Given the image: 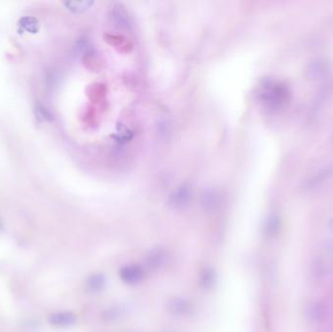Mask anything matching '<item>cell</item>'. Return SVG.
I'll return each mask as SVG.
<instances>
[{
	"mask_svg": "<svg viewBox=\"0 0 333 332\" xmlns=\"http://www.w3.org/2000/svg\"><path fill=\"white\" fill-rule=\"evenodd\" d=\"M48 322L56 327H68L76 323L77 317L72 312H57L49 316Z\"/></svg>",
	"mask_w": 333,
	"mask_h": 332,
	"instance_id": "cell-6",
	"label": "cell"
},
{
	"mask_svg": "<svg viewBox=\"0 0 333 332\" xmlns=\"http://www.w3.org/2000/svg\"><path fill=\"white\" fill-rule=\"evenodd\" d=\"M92 4H93V2H90V1H67V2H64V5L66 6V8L73 12H83V11L87 10Z\"/></svg>",
	"mask_w": 333,
	"mask_h": 332,
	"instance_id": "cell-14",
	"label": "cell"
},
{
	"mask_svg": "<svg viewBox=\"0 0 333 332\" xmlns=\"http://www.w3.org/2000/svg\"><path fill=\"white\" fill-rule=\"evenodd\" d=\"M35 111L37 112V115L40 117V118H43V119H50L51 117V114L49 113V111L42 105V104H37V106L35 108Z\"/></svg>",
	"mask_w": 333,
	"mask_h": 332,
	"instance_id": "cell-16",
	"label": "cell"
},
{
	"mask_svg": "<svg viewBox=\"0 0 333 332\" xmlns=\"http://www.w3.org/2000/svg\"><path fill=\"white\" fill-rule=\"evenodd\" d=\"M119 277L126 284L135 286L146 279V270L138 264H129L120 269Z\"/></svg>",
	"mask_w": 333,
	"mask_h": 332,
	"instance_id": "cell-3",
	"label": "cell"
},
{
	"mask_svg": "<svg viewBox=\"0 0 333 332\" xmlns=\"http://www.w3.org/2000/svg\"><path fill=\"white\" fill-rule=\"evenodd\" d=\"M291 97L290 87L281 81L267 79L261 84L259 100L268 109H281L291 101Z\"/></svg>",
	"mask_w": 333,
	"mask_h": 332,
	"instance_id": "cell-1",
	"label": "cell"
},
{
	"mask_svg": "<svg viewBox=\"0 0 333 332\" xmlns=\"http://www.w3.org/2000/svg\"><path fill=\"white\" fill-rule=\"evenodd\" d=\"M167 310L171 315L175 317L183 318L191 315V313L193 311V306L191 302L186 298L176 296L169 299V301L167 303Z\"/></svg>",
	"mask_w": 333,
	"mask_h": 332,
	"instance_id": "cell-4",
	"label": "cell"
},
{
	"mask_svg": "<svg viewBox=\"0 0 333 332\" xmlns=\"http://www.w3.org/2000/svg\"><path fill=\"white\" fill-rule=\"evenodd\" d=\"M333 173V165L331 166L326 167L323 170L319 171L318 174L314 175V177L307 181V187L308 188H312L313 186L318 185L321 181H323L325 178L329 177Z\"/></svg>",
	"mask_w": 333,
	"mask_h": 332,
	"instance_id": "cell-11",
	"label": "cell"
},
{
	"mask_svg": "<svg viewBox=\"0 0 333 332\" xmlns=\"http://www.w3.org/2000/svg\"><path fill=\"white\" fill-rule=\"evenodd\" d=\"M307 317L311 321H316L319 322L322 320L323 317V307L318 302H313L310 303L309 306L307 307Z\"/></svg>",
	"mask_w": 333,
	"mask_h": 332,
	"instance_id": "cell-12",
	"label": "cell"
},
{
	"mask_svg": "<svg viewBox=\"0 0 333 332\" xmlns=\"http://www.w3.org/2000/svg\"><path fill=\"white\" fill-rule=\"evenodd\" d=\"M200 286L205 291H210L217 283V273L212 267H205L199 276Z\"/></svg>",
	"mask_w": 333,
	"mask_h": 332,
	"instance_id": "cell-9",
	"label": "cell"
},
{
	"mask_svg": "<svg viewBox=\"0 0 333 332\" xmlns=\"http://www.w3.org/2000/svg\"><path fill=\"white\" fill-rule=\"evenodd\" d=\"M87 288L89 291L93 292H100L103 291L106 284V279L103 274L94 273L88 277L87 279Z\"/></svg>",
	"mask_w": 333,
	"mask_h": 332,
	"instance_id": "cell-10",
	"label": "cell"
},
{
	"mask_svg": "<svg viewBox=\"0 0 333 332\" xmlns=\"http://www.w3.org/2000/svg\"><path fill=\"white\" fill-rule=\"evenodd\" d=\"M19 26L28 32L35 33L39 30V21L34 17H23L19 21Z\"/></svg>",
	"mask_w": 333,
	"mask_h": 332,
	"instance_id": "cell-13",
	"label": "cell"
},
{
	"mask_svg": "<svg viewBox=\"0 0 333 332\" xmlns=\"http://www.w3.org/2000/svg\"><path fill=\"white\" fill-rule=\"evenodd\" d=\"M191 200V191L188 187L180 186L170 198V206L175 209L186 208Z\"/></svg>",
	"mask_w": 333,
	"mask_h": 332,
	"instance_id": "cell-5",
	"label": "cell"
},
{
	"mask_svg": "<svg viewBox=\"0 0 333 332\" xmlns=\"http://www.w3.org/2000/svg\"><path fill=\"white\" fill-rule=\"evenodd\" d=\"M333 272V254L323 249L313 262L312 274L317 280H324Z\"/></svg>",
	"mask_w": 333,
	"mask_h": 332,
	"instance_id": "cell-2",
	"label": "cell"
},
{
	"mask_svg": "<svg viewBox=\"0 0 333 332\" xmlns=\"http://www.w3.org/2000/svg\"><path fill=\"white\" fill-rule=\"evenodd\" d=\"M114 17L117 18V21H118V22H120L121 25L129 26V23H130L129 16L127 15V13L123 9H118V10L115 11Z\"/></svg>",
	"mask_w": 333,
	"mask_h": 332,
	"instance_id": "cell-15",
	"label": "cell"
},
{
	"mask_svg": "<svg viewBox=\"0 0 333 332\" xmlns=\"http://www.w3.org/2000/svg\"><path fill=\"white\" fill-rule=\"evenodd\" d=\"M330 228H331V230L333 231V220L332 222H330Z\"/></svg>",
	"mask_w": 333,
	"mask_h": 332,
	"instance_id": "cell-17",
	"label": "cell"
},
{
	"mask_svg": "<svg viewBox=\"0 0 333 332\" xmlns=\"http://www.w3.org/2000/svg\"><path fill=\"white\" fill-rule=\"evenodd\" d=\"M281 227V218L276 214H271L264 223V234L269 238H274L280 233Z\"/></svg>",
	"mask_w": 333,
	"mask_h": 332,
	"instance_id": "cell-8",
	"label": "cell"
},
{
	"mask_svg": "<svg viewBox=\"0 0 333 332\" xmlns=\"http://www.w3.org/2000/svg\"><path fill=\"white\" fill-rule=\"evenodd\" d=\"M166 260V251L161 248L151 249L146 256V264L150 270H158L164 264Z\"/></svg>",
	"mask_w": 333,
	"mask_h": 332,
	"instance_id": "cell-7",
	"label": "cell"
}]
</instances>
